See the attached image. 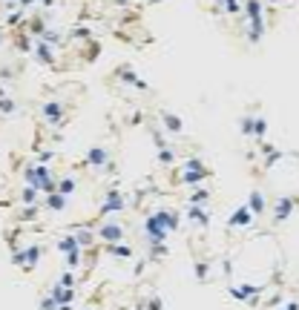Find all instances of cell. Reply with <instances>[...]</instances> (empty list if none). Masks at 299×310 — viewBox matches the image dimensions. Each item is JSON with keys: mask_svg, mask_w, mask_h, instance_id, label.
Returning <instances> with one entry per match:
<instances>
[{"mask_svg": "<svg viewBox=\"0 0 299 310\" xmlns=\"http://www.w3.org/2000/svg\"><path fill=\"white\" fill-rule=\"evenodd\" d=\"M23 178H26V187H35L41 195H49V193L58 190V175H55L46 164H32V167H26Z\"/></svg>", "mask_w": 299, "mask_h": 310, "instance_id": "cell-1", "label": "cell"}, {"mask_svg": "<svg viewBox=\"0 0 299 310\" xmlns=\"http://www.w3.org/2000/svg\"><path fill=\"white\" fill-rule=\"evenodd\" d=\"M41 256H44V244H26V250H12V261L23 270H32L41 261Z\"/></svg>", "mask_w": 299, "mask_h": 310, "instance_id": "cell-2", "label": "cell"}, {"mask_svg": "<svg viewBox=\"0 0 299 310\" xmlns=\"http://www.w3.org/2000/svg\"><path fill=\"white\" fill-rule=\"evenodd\" d=\"M95 239H101L104 244H118V241L127 239V230H124V224L118 222H104L95 227Z\"/></svg>", "mask_w": 299, "mask_h": 310, "instance_id": "cell-3", "label": "cell"}, {"mask_svg": "<svg viewBox=\"0 0 299 310\" xmlns=\"http://www.w3.org/2000/svg\"><path fill=\"white\" fill-rule=\"evenodd\" d=\"M228 293H230V299H236V301H250V304H253V301L265 293V287H262V284L242 282V284H230Z\"/></svg>", "mask_w": 299, "mask_h": 310, "instance_id": "cell-4", "label": "cell"}, {"mask_svg": "<svg viewBox=\"0 0 299 310\" xmlns=\"http://www.w3.org/2000/svg\"><path fill=\"white\" fill-rule=\"evenodd\" d=\"M253 224H256V215L250 213V207H247V204H242V207H236V210L230 213L228 230H247V227H253Z\"/></svg>", "mask_w": 299, "mask_h": 310, "instance_id": "cell-5", "label": "cell"}, {"mask_svg": "<svg viewBox=\"0 0 299 310\" xmlns=\"http://www.w3.org/2000/svg\"><path fill=\"white\" fill-rule=\"evenodd\" d=\"M63 112H66V107H63L61 101H46L44 107H41L44 121L49 126H55V129H58V126H63V121H66V118H63Z\"/></svg>", "mask_w": 299, "mask_h": 310, "instance_id": "cell-6", "label": "cell"}, {"mask_svg": "<svg viewBox=\"0 0 299 310\" xmlns=\"http://www.w3.org/2000/svg\"><path fill=\"white\" fill-rule=\"evenodd\" d=\"M127 210V195L118 190H109L101 201V215H113V213H124Z\"/></svg>", "mask_w": 299, "mask_h": 310, "instance_id": "cell-7", "label": "cell"}, {"mask_svg": "<svg viewBox=\"0 0 299 310\" xmlns=\"http://www.w3.org/2000/svg\"><path fill=\"white\" fill-rule=\"evenodd\" d=\"M293 210H296V198H290V195L276 198V204H273V224L288 222L290 215H293Z\"/></svg>", "mask_w": 299, "mask_h": 310, "instance_id": "cell-8", "label": "cell"}, {"mask_svg": "<svg viewBox=\"0 0 299 310\" xmlns=\"http://www.w3.org/2000/svg\"><path fill=\"white\" fill-rule=\"evenodd\" d=\"M144 233H147L150 241H164L170 236V233L164 230V224L159 222V215H156V213H150L147 218H144Z\"/></svg>", "mask_w": 299, "mask_h": 310, "instance_id": "cell-9", "label": "cell"}, {"mask_svg": "<svg viewBox=\"0 0 299 310\" xmlns=\"http://www.w3.org/2000/svg\"><path fill=\"white\" fill-rule=\"evenodd\" d=\"M187 222L193 224V227H199V230H207L210 227V213H207V207H193V204H187Z\"/></svg>", "mask_w": 299, "mask_h": 310, "instance_id": "cell-10", "label": "cell"}, {"mask_svg": "<svg viewBox=\"0 0 299 310\" xmlns=\"http://www.w3.org/2000/svg\"><path fill=\"white\" fill-rule=\"evenodd\" d=\"M242 20H245V23L265 20V3L262 0H242Z\"/></svg>", "mask_w": 299, "mask_h": 310, "instance_id": "cell-11", "label": "cell"}, {"mask_svg": "<svg viewBox=\"0 0 299 310\" xmlns=\"http://www.w3.org/2000/svg\"><path fill=\"white\" fill-rule=\"evenodd\" d=\"M84 164L92 169H104L106 164H109V150L106 147H92V150L84 155Z\"/></svg>", "mask_w": 299, "mask_h": 310, "instance_id": "cell-12", "label": "cell"}, {"mask_svg": "<svg viewBox=\"0 0 299 310\" xmlns=\"http://www.w3.org/2000/svg\"><path fill=\"white\" fill-rule=\"evenodd\" d=\"M156 215H159V222L164 224V230H167V233H176L178 227H181V215H178L176 210L161 207V210H156Z\"/></svg>", "mask_w": 299, "mask_h": 310, "instance_id": "cell-13", "label": "cell"}, {"mask_svg": "<svg viewBox=\"0 0 299 310\" xmlns=\"http://www.w3.org/2000/svg\"><path fill=\"white\" fill-rule=\"evenodd\" d=\"M32 55H35V61L44 63V66H52V63H55V49H52L49 43H44L41 37L35 40V49H32Z\"/></svg>", "mask_w": 299, "mask_h": 310, "instance_id": "cell-14", "label": "cell"}, {"mask_svg": "<svg viewBox=\"0 0 299 310\" xmlns=\"http://www.w3.org/2000/svg\"><path fill=\"white\" fill-rule=\"evenodd\" d=\"M159 115H161V124H164V129H167L170 135H181L184 132V121H181L178 115H173V112H167V109H161Z\"/></svg>", "mask_w": 299, "mask_h": 310, "instance_id": "cell-15", "label": "cell"}, {"mask_svg": "<svg viewBox=\"0 0 299 310\" xmlns=\"http://www.w3.org/2000/svg\"><path fill=\"white\" fill-rule=\"evenodd\" d=\"M247 207H250V213L259 218V215H265V210H268V201H265V193L262 190H253V193L247 195Z\"/></svg>", "mask_w": 299, "mask_h": 310, "instance_id": "cell-16", "label": "cell"}, {"mask_svg": "<svg viewBox=\"0 0 299 310\" xmlns=\"http://www.w3.org/2000/svg\"><path fill=\"white\" fill-rule=\"evenodd\" d=\"M49 296L55 299V304H72V299H75V287H63V284L55 282V287L49 290Z\"/></svg>", "mask_w": 299, "mask_h": 310, "instance_id": "cell-17", "label": "cell"}, {"mask_svg": "<svg viewBox=\"0 0 299 310\" xmlns=\"http://www.w3.org/2000/svg\"><path fill=\"white\" fill-rule=\"evenodd\" d=\"M265 29H268V23H265V20L245 23V37H247V43H259V40L265 37Z\"/></svg>", "mask_w": 299, "mask_h": 310, "instance_id": "cell-18", "label": "cell"}, {"mask_svg": "<svg viewBox=\"0 0 299 310\" xmlns=\"http://www.w3.org/2000/svg\"><path fill=\"white\" fill-rule=\"evenodd\" d=\"M118 75H121V78L127 80V83H130V86L141 89V92H147V89H150V86H147V80H144V78H138L132 66H118Z\"/></svg>", "mask_w": 299, "mask_h": 310, "instance_id": "cell-19", "label": "cell"}, {"mask_svg": "<svg viewBox=\"0 0 299 310\" xmlns=\"http://www.w3.org/2000/svg\"><path fill=\"white\" fill-rule=\"evenodd\" d=\"M259 155H262L265 167H273V164H279V161L285 158V155H282V152L276 150L273 144H265V141H262V147H259Z\"/></svg>", "mask_w": 299, "mask_h": 310, "instance_id": "cell-20", "label": "cell"}, {"mask_svg": "<svg viewBox=\"0 0 299 310\" xmlns=\"http://www.w3.org/2000/svg\"><path fill=\"white\" fill-rule=\"evenodd\" d=\"M210 201V190L207 187H193L190 195H187V204H193V207H207Z\"/></svg>", "mask_w": 299, "mask_h": 310, "instance_id": "cell-21", "label": "cell"}, {"mask_svg": "<svg viewBox=\"0 0 299 310\" xmlns=\"http://www.w3.org/2000/svg\"><path fill=\"white\" fill-rule=\"evenodd\" d=\"M55 247H58V253H63V256H66V253H75V250H84L78 244V239H75V233H69V236H61V239L55 241Z\"/></svg>", "mask_w": 299, "mask_h": 310, "instance_id": "cell-22", "label": "cell"}, {"mask_svg": "<svg viewBox=\"0 0 299 310\" xmlns=\"http://www.w3.org/2000/svg\"><path fill=\"white\" fill-rule=\"evenodd\" d=\"M204 181H207L204 172H187V169H181V175H178V184H184V187H202Z\"/></svg>", "mask_w": 299, "mask_h": 310, "instance_id": "cell-23", "label": "cell"}, {"mask_svg": "<svg viewBox=\"0 0 299 310\" xmlns=\"http://www.w3.org/2000/svg\"><path fill=\"white\" fill-rule=\"evenodd\" d=\"M106 253L115 258H132L135 256V250L130 247V244H124V241H118V244H106Z\"/></svg>", "mask_w": 299, "mask_h": 310, "instance_id": "cell-24", "label": "cell"}, {"mask_svg": "<svg viewBox=\"0 0 299 310\" xmlns=\"http://www.w3.org/2000/svg\"><path fill=\"white\" fill-rule=\"evenodd\" d=\"M46 207L52 210V213H61V210H66V195H61L58 190L55 193L46 195Z\"/></svg>", "mask_w": 299, "mask_h": 310, "instance_id": "cell-25", "label": "cell"}, {"mask_svg": "<svg viewBox=\"0 0 299 310\" xmlns=\"http://www.w3.org/2000/svg\"><path fill=\"white\" fill-rule=\"evenodd\" d=\"M75 187H78V181H75L72 175H58V193H61V195L69 198V195L75 193Z\"/></svg>", "mask_w": 299, "mask_h": 310, "instance_id": "cell-26", "label": "cell"}, {"mask_svg": "<svg viewBox=\"0 0 299 310\" xmlns=\"http://www.w3.org/2000/svg\"><path fill=\"white\" fill-rule=\"evenodd\" d=\"M41 40H44V43H49L52 49H58V46L63 43V32H61V29H46L44 35H41Z\"/></svg>", "mask_w": 299, "mask_h": 310, "instance_id": "cell-27", "label": "cell"}, {"mask_svg": "<svg viewBox=\"0 0 299 310\" xmlns=\"http://www.w3.org/2000/svg\"><path fill=\"white\" fill-rule=\"evenodd\" d=\"M46 29H49V26H46V18H44V15H35V18H29V32H32L35 37H41Z\"/></svg>", "mask_w": 299, "mask_h": 310, "instance_id": "cell-28", "label": "cell"}, {"mask_svg": "<svg viewBox=\"0 0 299 310\" xmlns=\"http://www.w3.org/2000/svg\"><path fill=\"white\" fill-rule=\"evenodd\" d=\"M181 169H187V172H204V175H210V169L204 167L202 158H187L184 164H181Z\"/></svg>", "mask_w": 299, "mask_h": 310, "instance_id": "cell-29", "label": "cell"}, {"mask_svg": "<svg viewBox=\"0 0 299 310\" xmlns=\"http://www.w3.org/2000/svg\"><path fill=\"white\" fill-rule=\"evenodd\" d=\"M15 46H18L20 52H32V49H35V37L26 35V32H20V35L15 37Z\"/></svg>", "mask_w": 299, "mask_h": 310, "instance_id": "cell-30", "label": "cell"}, {"mask_svg": "<svg viewBox=\"0 0 299 310\" xmlns=\"http://www.w3.org/2000/svg\"><path fill=\"white\" fill-rule=\"evenodd\" d=\"M41 193H38L35 187H23V193H20V204H26V207H35Z\"/></svg>", "mask_w": 299, "mask_h": 310, "instance_id": "cell-31", "label": "cell"}, {"mask_svg": "<svg viewBox=\"0 0 299 310\" xmlns=\"http://www.w3.org/2000/svg\"><path fill=\"white\" fill-rule=\"evenodd\" d=\"M167 256V244L164 241H150V258L153 261H159V258Z\"/></svg>", "mask_w": 299, "mask_h": 310, "instance_id": "cell-32", "label": "cell"}, {"mask_svg": "<svg viewBox=\"0 0 299 310\" xmlns=\"http://www.w3.org/2000/svg\"><path fill=\"white\" fill-rule=\"evenodd\" d=\"M159 161L164 164V167H170V164H176V150H173L170 144H167V147H161V150H159Z\"/></svg>", "mask_w": 299, "mask_h": 310, "instance_id": "cell-33", "label": "cell"}, {"mask_svg": "<svg viewBox=\"0 0 299 310\" xmlns=\"http://www.w3.org/2000/svg\"><path fill=\"white\" fill-rule=\"evenodd\" d=\"M18 112V101L15 98H0V115H15Z\"/></svg>", "mask_w": 299, "mask_h": 310, "instance_id": "cell-34", "label": "cell"}, {"mask_svg": "<svg viewBox=\"0 0 299 310\" xmlns=\"http://www.w3.org/2000/svg\"><path fill=\"white\" fill-rule=\"evenodd\" d=\"M265 135H268V121H265L262 115H256V121H253V138L265 141Z\"/></svg>", "mask_w": 299, "mask_h": 310, "instance_id": "cell-35", "label": "cell"}, {"mask_svg": "<svg viewBox=\"0 0 299 310\" xmlns=\"http://www.w3.org/2000/svg\"><path fill=\"white\" fill-rule=\"evenodd\" d=\"M253 121H256V115H242L239 118V129H242V135H253Z\"/></svg>", "mask_w": 299, "mask_h": 310, "instance_id": "cell-36", "label": "cell"}, {"mask_svg": "<svg viewBox=\"0 0 299 310\" xmlns=\"http://www.w3.org/2000/svg\"><path fill=\"white\" fill-rule=\"evenodd\" d=\"M66 267H69V270H75V267L81 264V261H84V250H75V253H66Z\"/></svg>", "mask_w": 299, "mask_h": 310, "instance_id": "cell-37", "label": "cell"}, {"mask_svg": "<svg viewBox=\"0 0 299 310\" xmlns=\"http://www.w3.org/2000/svg\"><path fill=\"white\" fill-rule=\"evenodd\" d=\"M196 279H199V282H207V279H210V264H207V261H196Z\"/></svg>", "mask_w": 299, "mask_h": 310, "instance_id": "cell-38", "label": "cell"}, {"mask_svg": "<svg viewBox=\"0 0 299 310\" xmlns=\"http://www.w3.org/2000/svg\"><path fill=\"white\" fill-rule=\"evenodd\" d=\"M221 12H228V15H242V0H228Z\"/></svg>", "mask_w": 299, "mask_h": 310, "instance_id": "cell-39", "label": "cell"}, {"mask_svg": "<svg viewBox=\"0 0 299 310\" xmlns=\"http://www.w3.org/2000/svg\"><path fill=\"white\" fill-rule=\"evenodd\" d=\"M23 15H26L23 9L12 12V15H6V23H9V26H18V23H23Z\"/></svg>", "mask_w": 299, "mask_h": 310, "instance_id": "cell-40", "label": "cell"}, {"mask_svg": "<svg viewBox=\"0 0 299 310\" xmlns=\"http://www.w3.org/2000/svg\"><path fill=\"white\" fill-rule=\"evenodd\" d=\"M58 284H63V287H75V276H72L69 270H63V273L58 276Z\"/></svg>", "mask_w": 299, "mask_h": 310, "instance_id": "cell-41", "label": "cell"}, {"mask_svg": "<svg viewBox=\"0 0 299 310\" xmlns=\"http://www.w3.org/2000/svg\"><path fill=\"white\" fill-rule=\"evenodd\" d=\"M150 135H153V144H156L159 150H161V147H167V138H164V132H161V129H153Z\"/></svg>", "mask_w": 299, "mask_h": 310, "instance_id": "cell-42", "label": "cell"}, {"mask_svg": "<svg viewBox=\"0 0 299 310\" xmlns=\"http://www.w3.org/2000/svg\"><path fill=\"white\" fill-rule=\"evenodd\" d=\"M55 307H58V304H55L52 296H44V299H41V310H55Z\"/></svg>", "mask_w": 299, "mask_h": 310, "instance_id": "cell-43", "label": "cell"}, {"mask_svg": "<svg viewBox=\"0 0 299 310\" xmlns=\"http://www.w3.org/2000/svg\"><path fill=\"white\" fill-rule=\"evenodd\" d=\"M52 155H55L52 150H44L41 155H38V164H49V161H52Z\"/></svg>", "mask_w": 299, "mask_h": 310, "instance_id": "cell-44", "label": "cell"}, {"mask_svg": "<svg viewBox=\"0 0 299 310\" xmlns=\"http://www.w3.org/2000/svg\"><path fill=\"white\" fill-rule=\"evenodd\" d=\"M161 307H164V304H161V299H159V296H153V299L147 301V310H161Z\"/></svg>", "mask_w": 299, "mask_h": 310, "instance_id": "cell-45", "label": "cell"}, {"mask_svg": "<svg viewBox=\"0 0 299 310\" xmlns=\"http://www.w3.org/2000/svg\"><path fill=\"white\" fill-rule=\"evenodd\" d=\"M221 273H225V276H233V264H230V258H225V261H221Z\"/></svg>", "mask_w": 299, "mask_h": 310, "instance_id": "cell-46", "label": "cell"}, {"mask_svg": "<svg viewBox=\"0 0 299 310\" xmlns=\"http://www.w3.org/2000/svg\"><path fill=\"white\" fill-rule=\"evenodd\" d=\"M282 310H299V301H296V299L285 301V304H282Z\"/></svg>", "mask_w": 299, "mask_h": 310, "instance_id": "cell-47", "label": "cell"}, {"mask_svg": "<svg viewBox=\"0 0 299 310\" xmlns=\"http://www.w3.org/2000/svg\"><path fill=\"white\" fill-rule=\"evenodd\" d=\"M20 9H26V6H32V3H41V0H18Z\"/></svg>", "mask_w": 299, "mask_h": 310, "instance_id": "cell-48", "label": "cell"}, {"mask_svg": "<svg viewBox=\"0 0 299 310\" xmlns=\"http://www.w3.org/2000/svg\"><path fill=\"white\" fill-rule=\"evenodd\" d=\"M115 6H130V0H113Z\"/></svg>", "mask_w": 299, "mask_h": 310, "instance_id": "cell-49", "label": "cell"}, {"mask_svg": "<svg viewBox=\"0 0 299 310\" xmlns=\"http://www.w3.org/2000/svg\"><path fill=\"white\" fill-rule=\"evenodd\" d=\"M55 310H72V304H58Z\"/></svg>", "mask_w": 299, "mask_h": 310, "instance_id": "cell-50", "label": "cell"}, {"mask_svg": "<svg viewBox=\"0 0 299 310\" xmlns=\"http://www.w3.org/2000/svg\"><path fill=\"white\" fill-rule=\"evenodd\" d=\"M55 0H41V6H52Z\"/></svg>", "mask_w": 299, "mask_h": 310, "instance_id": "cell-51", "label": "cell"}, {"mask_svg": "<svg viewBox=\"0 0 299 310\" xmlns=\"http://www.w3.org/2000/svg\"><path fill=\"white\" fill-rule=\"evenodd\" d=\"M225 3H228V0H216V6H219V9H221V6H225Z\"/></svg>", "mask_w": 299, "mask_h": 310, "instance_id": "cell-52", "label": "cell"}, {"mask_svg": "<svg viewBox=\"0 0 299 310\" xmlns=\"http://www.w3.org/2000/svg\"><path fill=\"white\" fill-rule=\"evenodd\" d=\"M150 3H161V0H150Z\"/></svg>", "mask_w": 299, "mask_h": 310, "instance_id": "cell-53", "label": "cell"}, {"mask_svg": "<svg viewBox=\"0 0 299 310\" xmlns=\"http://www.w3.org/2000/svg\"><path fill=\"white\" fill-rule=\"evenodd\" d=\"M268 3H276V0H268Z\"/></svg>", "mask_w": 299, "mask_h": 310, "instance_id": "cell-54", "label": "cell"}, {"mask_svg": "<svg viewBox=\"0 0 299 310\" xmlns=\"http://www.w3.org/2000/svg\"><path fill=\"white\" fill-rule=\"evenodd\" d=\"M6 3H9V0H6Z\"/></svg>", "mask_w": 299, "mask_h": 310, "instance_id": "cell-55", "label": "cell"}]
</instances>
